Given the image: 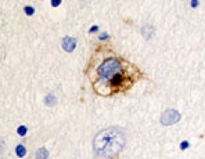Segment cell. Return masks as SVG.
<instances>
[{
	"label": "cell",
	"mask_w": 205,
	"mask_h": 159,
	"mask_svg": "<svg viewBox=\"0 0 205 159\" xmlns=\"http://www.w3.org/2000/svg\"><path fill=\"white\" fill-rule=\"evenodd\" d=\"M126 137L121 129L116 127H108L105 130H101L100 133L94 137L93 148L98 155L111 158L122 151L125 147Z\"/></svg>",
	"instance_id": "cell-1"
},
{
	"label": "cell",
	"mask_w": 205,
	"mask_h": 159,
	"mask_svg": "<svg viewBox=\"0 0 205 159\" xmlns=\"http://www.w3.org/2000/svg\"><path fill=\"white\" fill-rule=\"evenodd\" d=\"M97 72L101 76V79H105V80L112 79L114 76L121 75V72H122V64L116 58H108V60H105L98 66Z\"/></svg>",
	"instance_id": "cell-2"
},
{
	"label": "cell",
	"mask_w": 205,
	"mask_h": 159,
	"mask_svg": "<svg viewBox=\"0 0 205 159\" xmlns=\"http://www.w3.org/2000/svg\"><path fill=\"white\" fill-rule=\"evenodd\" d=\"M180 120V113L177 112L176 109H166L165 112L161 115V123L165 126L169 125H175Z\"/></svg>",
	"instance_id": "cell-3"
},
{
	"label": "cell",
	"mask_w": 205,
	"mask_h": 159,
	"mask_svg": "<svg viewBox=\"0 0 205 159\" xmlns=\"http://www.w3.org/2000/svg\"><path fill=\"white\" fill-rule=\"evenodd\" d=\"M75 47H76V39L75 37L65 36L64 39H62V49H64L65 51L71 53V51L75 50Z\"/></svg>",
	"instance_id": "cell-4"
},
{
	"label": "cell",
	"mask_w": 205,
	"mask_h": 159,
	"mask_svg": "<svg viewBox=\"0 0 205 159\" xmlns=\"http://www.w3.org/2000/svg\"><path fill=\"white\" fill-rule=\"evenodd\" d=\"M49 158V151L46 148H39L36 151V159H47Z\"/></svg>",
	"instance_id": "cell-5"
},
{
	"label": "cell",
	"mask_w": 205,
	"mask_h": 159,
	"mask_svg": "<svg viewBox=\"0 0 205 159\" xmlns=\"http://www.w3.org/2000/svg\"><path fill=\"white\" fill-rule=\"evenodd\" d=\"M15 154H17L20 158H22V156H25V154H26V149H25V147L24 145H17L15 147Z\"/></svg>",
	"instance_id": "cell-6"
},
{
	"label": "cell",
	"mask_w": 205,
	"mask_h": 159,
	"mask_svg": "<svg viewBox=\"0 0 205 159\" xmlns=\"http://www.w3.org/2000/svg\"><path fill=\"white\" fill-rule=\"evenodd\" d=\"M111 83H112V86H119V84L122 83V75L114 76V78L111 79Z\"/></svg>",
	"instance_id": "cell-7"
},
{
	"label": "cell",
	"mask_w": 205,
	"mask_h": 159,
	"mask_svg": "<svg viewBox=\"0 0 205 159\" xmlns=\"http://www.w3.org/2000/svg\"><path fill=\"white\" fill-rule=\"evenodd\" d=\"M44 102H46L47 105H54V104H56V97H54L53 94H50V96H47V97H46Z\"/></svg>",
	"instance_id": "cell-8"
},
{
	"label": "cell",
	"mask_w": 205,
	"mask_h": 159,
	"mask_svg": "<svg viewBox=\"0 0 205 159\" xmlns=\"http://www.w3.org/2000/svg\"><path fill=\"white\" fill-rule=\"evenodd\" d=\"M17 131H18V134H20V136H25V134H26V127L25 126H20Z\"/></svg>",
	"instance_id": "cell-9"
},
{
	"label": "cell",
	"mask_w": 205,
	"mask_h": 159,
	"mask_svg": "<svg viewBox=\"0 0 205 159\" xmlns=\"http://www.w3.org/2000/svg\"><path fill=\"white\" fill-rule=\"evenodd\" d=\"M24 11H25V14H26V15H32L33 13H35V10H33V7H28V6H26V7L24 8Z\"/></svg>",
	"instance_id": "cell-10"
},
{
	"label": "cell",
	"mask_w": 205,
	"mask_h": 159,
	"mask_svg": "<svg viewBox=\"0 0 205 159\" xmlns=\"http://www.w3.org/2000/svg\"><path fill=\"white\" fill-rule=\"evenodd\" d=\"M188 145H190V144H188V141H183V143L180 144V149H183V151H184V149L188 148Z\"/></svg>",
	"instance_id": "cell-11"
},
{
	"label": "cell",
	"mask_w": 205,
	"mask_h": 159,
	"mask_svg": "<svg viewBox=\"0 0 205 159\" xmlns=\"http://www.w3.org/2000/svg\"><path fill=\"white\" fill-rule=\"evenodd\" d=\"M60 4H61V0H53V1H51V6H53V7H57Z\"/></svg>",
	"instance_id": "cell-12"
},
{
	"label": "cell",
	"mask_w": 205,
	"mask_h": 159,
	"mask_svg": "<svg viewBox=\"0 0 205 159\" xmlns=\"http://www.w3.org/2000/svg\"><path fill=\"white\" fill-rule=\"evenodd\" d=\"M98 39H100V40H105V39H108V33H101L100 36H98Z\"/></svg>",
	"instance_id": "cell-13"
},
{
	"label": "cell",
	"mask_w": 205,
	"mask_h": 159,
	"mask_svg": "<svg viewBox=\"0 0 205 159\" xmlns=\"http://www.w3.org/2000/svg\"><path fill=\"white\" fill-rule=\"evenodd\" d=\"M97 31H98V26H97V25H94V26H92V28H90L89 32H90V33H94V32H97Z\"/></svg>",
	"instance_id": "cell-14"
},
{
	"label": "cell",
	"mask_w": 205,
	"mask_h": 159,
	"mask_svg": "<svg viewBox=\"0 0 205 159\" xmlns=\"http://www.w3.org/2000/svg\"><path fill=\"white\" fill-rule=\"evenodd\" d=\"M191 7H198V4H200V1H198V0H193V1H191Z\"/></svg>",
	"instance_id": "cell-15"
}]
</instances>
